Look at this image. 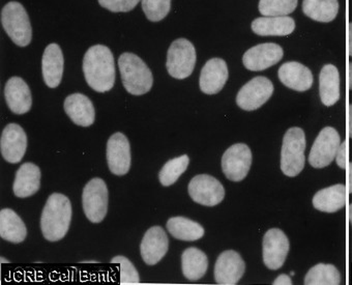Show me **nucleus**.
Here are the masks:
<instances>
[{
    "label": "nucleus",
    "instance_id": "1",
    "mask_svg": "<svg viewBox=\"0 0 352 285\" xmlns=\"http://www.w3.org/2000/svg\"><path fill=\"white\" fill-rule=\"evenodd\" d=\"M83 72L86 82L98 92H107L116 83V65L111 50L96 45L84 55Z\"/></svg>",
    "mask_w": 352,
    "mask_h": 285
},
{
    "label": "nucleus",
    "instance_id": "2",
    "mask_svg": "<svg viewBox=\"0 0 352 285\" xmlns=\"http://www.w3.org/2000/svg\"><path fill=\"white\" fill-rule=\"evenodd\" d=\"M72 220V204L67 196L53 193L47 200L41 216V229L45 239L58 242L69 231Z\"/></svg>",
    "mask_w": 352,
    "mask_h": 285
},
{
    "label": "nucleus",
    "instance_id": "3",
    "mask_svg": "<svg viewBox=\"0 0 352 285\" xmlns=\"http://www.w3.org/2000/svg\"><path fill=\"white\" fill-rule=\"evenodd\" d=\"M122 81L126 92L142 96L153 87V76L146 63L134 53H124L118 59Z\"/></svg>",
    "mask_w": 352,
    "mask_h": 285
},
{
    "label": "nucleus",
    "instance_id": "4",
    "mask_svg": "<svg viewBox=\"0 0 352 285\" xmlns=\"http://www.w3.org/2000/svg\"><path fill=\"white\" fill-rule=\"evenodd\" d=\"M306 135L298 127L288 129L283 139L281 151V169L287 176H296L302 171L306 163Z\"/></svg>",
    "mask_w": 352,
    "mask_h": 285
},
{
    "label": "nucleus",
    "instance_id": "5",
    "mask_svg": "<svg viewBox=\"0 0 352 285\" xmlns=\"http://www.w3.org/2000/svg\"><path fill=\"white\" fill-rule=\"evenodd\" d=\"M1 24L18 46L25 47L32 42V30L28 12L21 3L11 1L1 11Z\"/></svg>",
    "mask_w": 352,
    "mask_h": 285
},
{
    "label": "nucleus",
    "instance_id": "6",
    "mask_svg": "<svg viewBox=\"0 0 352 285\" xmlns=\"http://www.w3.org/2000/svg\"><path fill=\"white\" fill-rule=\"evenodd\" d=\"M196 63L194 45L186 39L174 41L167 53L168 73L175 79H186L193 73Z\"/></svg>",
    "mask_w": 352,
    "mask_h": 285
},
{
    "label": "nucleus",
    "instance_id": "7",
    "mask_svg": "<svg viewBox=\"0 0 352 285\" xmlns=\"http://www.w3.org/2000/svg\"><path fill=\"white\" fill-rule=\"evenodd\" d=\"M82 206L88 220L101 223L108 212V188L102 178L89 180L82 192Z\"/></svg>",
    "mask_w": 352,
    "mask_h": 285
},
{
    "label": "nucleus",
    "instance_id": "8",
    "mask_svg": "<svg viewBox=\"0 0 352 285\" xmlns=\"http://www.w3.org/2000/svg\"><path fill=\"white\" fill-rule=\"evenodd\" d=\"M274 94V84L269 78L258 76L241 87L236 96V104L245 112L259 109Z\"/></svg>",
    "mask_w": 352,
    "mask_h": 285
},
{
    "label": "nucleus",
    "instance_id": "9",
    "mask_svg": "<svg viewBox=\"0 0 352 285\" xmlns=\"http://www.w3.org/2000/svg\"><path fill=\"white\" fill-rule=\"evenodd\" d=\"M188 191L194 202L206 207L217 206L225 198L223 184L216 178L208 174H199L192 178Z\"/></svg>",
    "mask_w": 352,
    "mask_h": 285
},
{
    "label": "nucleus",
    "instance_id": "10",
    "mask_svg": "<svg viewBox=\"0 0 352 285\" xmlns=\"http://www.w3.org/2000/svg\"><path fill=\"white\" fill-rule=\"evenodd\" d=\"M290 249L287 235L279 229H272L264 235L262 255L264 264L270 270H279L283 266Z\"/></svg>",
    "mask_w": 352,
    "mask_h": 285
},
{
    "label": "nucleus",
    "instance_id": "11",
    "mask_svg": "<svg viewBox=\"0 0 352 285\" xmlns=\"http://www.w3.org/2000/svg\"><path fill=\"white\" fill-rule=\"evenodd\" d=\"M252 151L245 143L231 145L222 157V170L228 180L241 182L250 171Z\"/></svg>",
    "mask_w": 352,
    "mask_h": 285
},
{
    "label": "nucleus",
    "instance_id": "12",
    "mask_svg": "<svg viewBox=\"0 0 352 285\" xmlns=\"http://www.w3.org/2000/svg\"><path fill=\"white\" fill-rule=\"evenodd\" d=\"M340 145V135L333 127L322 129L311 149L309 162L314 168H324L335 159Z\"/></svg>",
    "mask_w": 352,
    "mask_h": 285
},
{
    "label": "nucleus",
    "instance_id": "13",
    "mask_svg": "<svg viewBox=\"0 0 352 285\" xmlns=\"http://www.w3.org/2000/svg\"><path fill=\"white\" fill-rule=\"evenodd\" d=\"M284 51L275 43H264L252 47L243 54V65L250 71H264L277 65L283 59Z\"/></svg>",
    "mask_w": 352,
    "mask_h": 285
},
{
    "label": "nucleus",
    "instance_id": "14",
    "mask_svg": "<svg viewBox=\"0 0 352 285\" xmlns=\"http://www.w3.org/2000/svg\"><path fill=\"white\" fill-rule=\"evenodd\" d=\"M106 158L110 171L116 176H126L131 168V147L129 139L122 133L110 137L106 147Z\"/></svg>",
    "mask_w": 352,
    "mask_h": 285
},
{
    "label": "nucleus",
    "instance_id": "15",
    "mask_svg": "<svg viewBox=\"0 0 352 285\" xmlns=\"http://www.w3.org/2000/svg\"><path fill=\"white\" fill-rule=\"evenodd\" d=\"M28 149V135L17 124H9L0 138V151L9 163H19Z\"/></svg>",
    "mask_w": 352,
    "mask_h": 285
},
{
    "label": "nucleus",
    "instance_id": "16",
    "mask_svg": "<svg viewBox=\"0 0 352 285\" xmlns=\"http://www.w3.org/2000/svg\"><path fill=\"white\" fill-rule=\"evenodd\" d=\"M245 264L241 254L227 250L220 254L214 266V279L221 285H234L245 273Z\"/></svg>",
    "mask_w": 352,
    "mask_h": 285
},
{
    "label": "nucleus",
    "instance_id": "17",
    "mask_svg": "<svg viewBox=\"0 0 352 285\" xmlns=\"http://www.w3.org/2000/svg\"><path fill=\"white\" fill-rule=\"evenodd\" d=\"M169 240L161 226H153L145 233L140 244V253L145 264L155 266L167 254Z\"/></svg>",
    "mask_w": 352,
    "mask_h": 285
},
{
    "label": "nucleus",
    "instance_id": "18",
    "mask_svg": "<svg viewBox=\"0 0 352 285\" xmlns=\"http://www.w3.org/2000/svg\"><path fill=\"white\" fill-rule=\"evenodd\" d=\"M5 98L13 114H28L32 108V92L30 86L22 78L12 77L8 80L5 87Z\"/></svg>",
    "mask_w": 352,
    "mask_h": 285
},
{
    "label": "nucleus",
    "instance_id": "19",
    "mask_svg": "<svg viewBox=\"0 0 352 285\" xmlns=\"http://www.w3.org/2000/svg\"><path fill=\"white\" fill-rule=\"evenodd\" d=\"M228 80V67L225 61L212 59L204 65L200 75V89L206 94L220 92Z\"/></svg>",
    "mask_w": 352,
    "mask_h": 285
},
{
    "label": "nucleus",
    "instance_id": "20",
    "mask_svg": "<svg viewBox=\"0 0 352 285\" xmlns=\"http://www.w3.org/2000/svg\"><path fill=\"white\" fill-rule=\"evenodd\" d=\"M63 107L65 114L77 126L89 127L95 123V107L85 94L79 92L71 94L65 100Z\"/></svg>",
    "mask_w": 352,
    "mask_h": 285
},
{
    "label": "nucleus",
    "instance_id": "21",
    "mask_svg": "<svg viewBox=\"0 0 352 285\" xmlns=\"http://www.w3.org/2000/svg\"><path fill=\"white\" fill-rule=\"evenodd\" d=\"M280 81L296 92H307L313 85L312 72L298 61H288L278 71Z\"/></svg>",
    "mask_w": 352,
    "mask_h": 285
},
{
    "label": "nucleus",
    "instance_id": "22",
    "mask_svg": "<svg viewBox=\"0 0 352 285\" xmlns=\"http://www.w3.org/2000/svg\"><path fill=\"white\" fill-rule=\"evenodd\" d=\"M43 77L48 87L55 88L60 84L63 74V54L59 45H48L42 59Z\"/></svg>",
    "mask_w": 352,
    "mask_h": 285
},
{
    "label": "nucleus",
    "instance_id": "23",
    "mask_svg": "<svg viewBox=\"0 0 352 285\" xmlns=\"http://www.w3.org/2000/svg\"><path fill=\"white\" fill-rule=\"evenodd\" d=\"M41 170L36 164H22L16 172L13 191L17 198H26L34 196L40 190Z\"/></svg>",
    "mask_w": 352,
    "mask_h": 285
},
{
    "label": "nucleus",
    "instance_id": "24",
    "mask_svg": "<svg viewBox=\"0 0 352 285\" xmlns=\"http://www.w3.org/2000/svg\"><path fill=\"white\" fill-rule=\"evenodd\" d=\"M296 30V22L292 17H261L252 22V30L258 36H288Z\"/></svg>",
    "mask_w": 352,
    "mask_h": 285
},
{
    "label": "nucleus",
    "instance_id": "25",
    "mask_svg": "<svg viewBox=\"0 0 352 285\" xmlns=\"http://www.w3.org/2000/svg\"><path fill=\"white\" fill-rule=\"evenodd\" d=\"M346 204V187L338 184L322 189L313 198V206L316 210L324 213H335Z\"/></svg>",
    "mask_w": 352,
    "mask_h": 285
},
{
    "label": "nucleus",
    "instance_id": "26",
    "mask_svg": "<svg viewBox=\"0 0 352 285\" xmlns=\"http://www.w3.org/2000/svg\"><path fill=\"white\" fill-rule=\"evenodd\" d=\"M319 94L323 105H335L340 99V76L337 67L327 65L319 75Z\"/></svg>",
    "mask_w": 352,
    "mask_h": 285
},
{
    "label": "nucleus",
    "instance_id": "27",
    "mask_svg": "<svg viewBox=\"0 0 352 285\" xmlns=\"http://www.w3.org/2000/svg\"><path fill=\"white\" fill-rule=\"evenodd\" d=\"M0 237L14 244L22 243L28 237L25 224L11 209L0 211Z\"/></svg>",
    "mask_w": 352,
    "mask_h": 285
},
{
    "label": "nucleus",
    "instance_id": "28",
    "mask_svg": "<svg viewBox=\"0 0 352 285\" xmlns=\"http://www.w3.org/2000/svg\"><path fill=\"white\" fill-rule=\"evenodd\" d=\"M182 268H183L184 276L188 280H199L208 272V256L198 248H188L182 255Z\"/></svg>",
    "mask_w": 352,
    "mask_h": 285
},
{
    "label": "nucleus",
    "instance_id": "29",
    "mask_svg": "<svg viewBox=\"0 0 352 285\" xmlns=\"http://www.w3.org/2000/svg\"><path fill=\"white\" fill-rule=\"evenodd\" d=\"M167 229L172 237L181 241H198L204 235V226L186 217L170 218L167 222Z\"/></svg>",
    "mask_w": 352,
    "mask_h": 285
},
{
    "label": "nucleus",
    "instance_id": "30",
    "mask_svg": "<svg viewBox=\"0 0 352 285\" xmlns=\"http://www.w3.org/2000/svg\"><path fill=\"white\" fill-rule=\"evenodd\" d=\"M302 11L311 19L327 23L337 17L339 3L338 0H304Z\"/></svg>",
    "mask_w": 352,
    "mask_h": 285
},
{
    "label": "nucleus",
    "instance_id": "31",
    "mask_svg": "<svg viewBox=\"0 0 352 285\" xmlns=\"http://www.w3.org/2000/svg\"><path fill=\"white\" fill-rule=\"evenodd\" d=\"M340 283L341 275L333 264H316L305 277V284L307 285H339Z\"/></svg>",
    "mask_w": 352,
    "mask_h": 285
},
{
    "label": "nucleus",
    "instance_id": "32",
    "mask_svg": "<svg viewBox=\"0 0 352 285\" xmlns=\"http://www.w3.org/2000/svg\"><path fill=\"white\" fill-rule=\"evenodd\" d=\"M190 159L187 155L169 160L160 171L159 178L164 187H169L175 184L176 180L181 178L182 174L187 170Z\"/></svg>",
    "mask_w": 352,
    "mask_h": 285
},
{
    "label": "nucleus",
    "instance_id": "33",
    "mask_svg": "<svg viewBox=\"0 0 352 285\" xmlns=\"http://www.w3.org/2000/svg\"><path fill=\"white\" fill-rule=\"evenodd\" d=\"M298 7V0H260L259 12L265 17L288 16Z\"/></svg>",
    "mask_w": 352,
    "mask_h": 285
},
{
    "label": "nucleus",
    "instance_id": "34",
    "mask_svg": "<svg viewBox=\"0 0 352 285\" xmlns=\"http://www.w3.org/2000/svg\"><path fill=\"white\" fill-rule=\"evenodd\" d=\"M171 0H142V10L153 22L163 20L169 14Z\"/></svg>",
    "mask_w": 352,
    "mask_h": 285
},
{
    "label": "nucleus",
    "instance_id": "35",
    "mask_svg": "<svg viewBox=\"0 0 352 285\" xmlns=\"http://www.w3.org/2000/svg\"><path fill=\"white\" fill-rule=\"evenodd\" d=\"M112 264H118L120 266V284H138L140 282L138 272L134 264L129 258L124 256H116L112 258Z\"/></svg>",
    "mask_w": 352,
    "mask_h": 285
},
{
    "label": "nucleus",
    "instance_id": "36",
    "mask_svg": "<svg viewBox=\"0 0 352 285\" xmlns=\"http://www.w3.org/2000/svg\"><path fill=\"white\" fill-rule=\"evenodd\" d=\"M140 0H99L100 5L113 13H126L132 11Z\"/></svg>",
    "mask_w": 352,
    "mask_h": 285
},
{
    "label": "nucleus",
    "instance_id": "37",
    "mask_svg": "<svg viewBox=\"0 0 352 285\" xmlns=\"http://www.w3.org/2000/svg\"><path fill=\"white\" fill-rule=\"evenodd\" d=\"M347 141H343L338 149L337 155H336V162L338 166L342 169H346L347 166Z\"/></svg>",
    "mask_w": 352,
    "mask_h": 285
},
{
    "label": "nucleus",
    "instance_id": "38",
    "mask_svg": "<svg viewBox=\"0 0 352 285\" xmlns=\"http://www.w3.org/2000/svg\"><path fill=\"white\" fill-rule=\"evenodd\" d=\"M274 285H292V277L286 274H281L277 279H275L273 283Z\"/></svg>",
    "mask_w": 352,
    "mask_h": 285
},
{
    "label": "nucleus",
    "instance_id": "39",
    "mask_svg": "<svg viewBox=\"0 0 352 285\" xmlns=\"http://www.w3.org/2000/svg\"><path fill=\"white\" fill-rule=\"evenodd\" d=\"M348 53L349 56L352 57V23H350L348 28Z\"/></svg>",
    "mask_w": 352,
    "mask_h": 285
},
{
    "label": "nucleus",
    "instance_id": "40",
    "mask_svg": "<svg viewBox=\"0 0 352 285\" xmlns=\"http://www.w3.org/2000/svg\"><path fill=\"white\" fill-rule=\"evenodd\" d=\"M349 136L352 138V104L349 105Z\"/></svg>",
    "mask_w": 352,
    "mask_h": 285
},
{
    "label": "nucleus",
    "instance_id": "41",
    "mask_svg": "<svg viewBox=\"0 0 352 285\" xmlns=\"http://www.w3.org/2000/svg\"><path fill=\"white\" fill-rule=\"evenodd\" d=\"M349 193H352V163H349Z\"/></svg>",
    "mask_w": 352,
    "mask_h": 285
},
{
    "label": "nucleus",
    "instance_id": "42",
    "mask_svg": "<svg viewBox=\"0 0 352 285\" xmlns=\"http://www.w3.org/2000/svg\"><path fill=\"white\" fill-rule=\"evenodd\" d=\"M348 67H349V89L352 90V63H349Z\"/></svg>",
    "mask_w": 352,
    "mask_h": 285
},
{
    "label": "nucleus",
    "instance_id": "43",
    "mask_svg": "<svg viewBox=\"0 0 352 285\" xmlns=\"http://www.w3.org/2000/svg\"><path fill=\"white\" fill-rule=\"evenodd\" d=\"M348 216H349L350 224L352 225V204L349 206V213H348Z\"/></svg>",
    "mask_w": 352,
    "mask_h": 285
},
{
    "label": "nucleus",
    "instance_id": "44",
    "mask_svg": "<svg viewBox=\"0 0 352 285\" xmlns=\"http://www.w3.org/2000/svg\"><path fill=\"white\" fill-rule=\"evenodd\" d=\"M9 260H6L5 257H1V264H9Z\"/></svg>",
    "mask_w": 352,
    "mask_h": 285
},
{
    "label": "nucleus",
    "instance_id": "45",
    "mask_svg": "<svg viewBox=\"0 0 352 285\" xmlns=\"http://www.w3.org/2000/svg\"><path fill=\"white\" fill-rule=\"evenodd\" d=\"M88 262V264H91V262H94V264H95V262H96V260H88V262Z\"/></svg>",
    "mask_w": 352,
    "mask_h": 285
}]
</instances>
